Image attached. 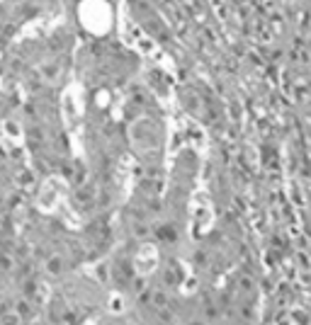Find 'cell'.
I'll use <instances>...</instances> for the list:
<instances>
[{
	"label": "cell",
	"mask_w": 311,
	"mask_h": 325,
	"mask_svg": "<svg viewBox=\"0 0 311 325\" xmlns=\"http://www.w3.org/2000/svg\"><path fill=\"white\" fill-rule=\"evenodd\" d=\"M22 119V134L29 151L32 165L49 172V175H63L75 162L71 151V139L61 117L58 95L56 92H37L27 95L24 105L17 107Z\"/></svg>",
	"instance_id": "obj_1"
},
{
	"label": "cell",
	"mask_w": 311,
	"mask_h": 325,
	"mask_svg": "<svg viewBox=\"0 0 311 325\" xmlns=\"http://www.w3.org/2000/svg\"><path fill=\"white\" fill-rule=\"evenodd\" d=\"M32 170L19 162L7 148L0 146V211H17V204L27 192V175Z\"/></svg>",
	"instance_id": "obj_3"
},
{
	"label": "cell",
	"mask_w": 311,
	"mask_h": 325,
	"mask_svg": "<svg viewBox=\"0 0 311 325\" xmlns=\"http://www.w3.org/2000/svg\"><path fill=\"white\" fill-rule=\"evenodd\" d=\"M73 66L90 90L112 92L124 88L134 78L139 58L110 36H95L83 46V51H75Z\"/></svg>",
	"instance_id": "obj_2"
}]
</instances>
